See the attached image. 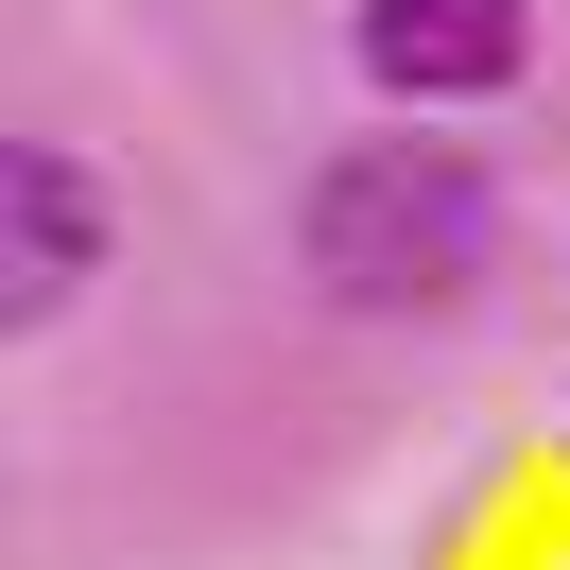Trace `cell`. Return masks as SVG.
<instances>
[{
    "instance_id": "7a4b0ae2",
    "label": "cell",
    "mask_w": 570,
    "mask_h": 570,
    "mask_svg": "<svg viewBox=\"0 0 570 570\" xmlns=\"http://www.w3.org/2000/svg\"><path fill=\"white\" fill-rule=\"evenodd\" d=\"M105 243H121V208H105V174L70 139H0V346L70 312L105 277Z\"/></svg>"
},
{
    "instance_id": "3957f363",
    "label": "cell",
    "mask_w": 570,
    "mask_h": 570,
    "mask_svg": "<svg viewBox=\"0 0 570 570\" xmlns=\"http://www.w3.org/2000/svg\"><path fill=\"white\" fill-rule=\"evenodd\" d=\"M346 52L381 105H501L535 70V0H363Z\"/></svg>"
},
{
    "instance_id": "6da1fadb",
    "label": "cell",
    "mask_w": 570,
    "mask_h": 570,
    "mask_svg": "<svg viewBox=\"0 0 570 570\" xmlns=\"http://www.w3.org/2000/svg\"><path fill=\"white\" fill-rule=\"evenodd\" d=\"M484 243H501V190H484V156H450V139H346L294 190V259H312V294H346V312H450V294L484 277Z\"/></svg>"
}]
</instances>
